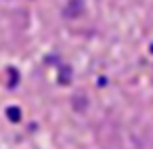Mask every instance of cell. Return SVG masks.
<instances>
[{"instance_id": "obj_1", "label": "cell", "mask_w": 153, "mask_h": 149, "mask_svg": "<svg viewBox=\"0 0 153 149\" xmlns=\"http://www.w3.org/2000/svg\"><path fill=\"white\" fill-rule=\"evenodd\" d=\"M84 0H69L67 2V7H65V17H69V19H76V17H80V15H84Z\"/></svg>"}, {"instance_id": "obj_2", "label": "cell", "mask_w": 153, "mask_h": 149, "mask_svg": "<svg viewBox=\"0 0 153 149\" xmlns=\"http://www.w3.org/2000/svg\"><path fill=\"white\" fill-rule=\"evenodd\" d=\"M7 115H9V120H13V122H19V120H21V111H19L17 107H9V109H7Z\"/></svg>"}]
</instances>
